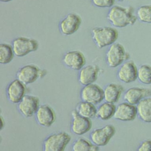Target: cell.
Instances as JSON below:
<instances>
[{
    "label": "cell",
    "mask_w": 151,
    "mask_h": 151,
    "mask_svg": "<svg viewBox=\"0 0 151 151\" xmlns=\"http://www.w3.org/2000/svg\"><path fill=\"white\" fill-rule=\"evenodd\" d=\"M103 91L105 101L115 104L120 99L124 88L121 85L110 83L105 87Z\"/></svg>",
    "instance_id": "cell-19"
},
{
    "label": "cell",
    "mask_w": 151,
    "mask_h": 151,
    "mask_svg": "<svg viewBox=\"0 0 151 151\" xmlns=\"http://www.w3.org/2000/svg\"><path fill=\"white\" fill-rule=\"evenodd\" d=\"M45 72L36 65L30 64L23 66L19 69L17 73V78L24 84H29L36 82L39 78L45 76Z\"/></svg>",
    "instance_id": "cell-6"
},
{
    "label": "cell",
    "mask_w": 151,
    "mask_h": 151,
    "mask_svg": "<svg viewBox=\"0 0 151 151\" xmlns=\"http://www.w3.org/2000/svg\"><path fill=\"white\" fill-rule=\"evenodd\" d=\"M138 68L132 60L124 62L120 66L117 72L118 79L124 83H130L137 79Z\"/></svg>",
    "instance_id": "cell-10"
},
{
    "label": "cell",
    "mask_w": 151,
    "mask_h": 151,
    "mask_svg": "<svg viewBox=\"0 0 151 151\" xmlns=\"http://www.w3.org/2000/svg\"><path fill=\"white\" fill-rule=\"evenodd\" d=\"M150 97H151V90L140 87L129 88L124 95L126 102L135 106L143 99Z\"/></svg>",
    "instance_id": "cell-16"
},
{
    "label": "cell",
    "mask_w": 151,
    "mask_h": 151,
    "mask_svg": "<svg viewBox=\"0 0 151 151\" xmlns=\"http://www.w3.org/2000/svg\"><path fill=\"white\" fill-rule=\"evenodd\" d=\"M91 36L97 47L102 49L116 43L119 37V32L114 27H96L92 29Z\"/></svg>",
    "instance_id": "cell-2"
},
{
    "label": "cell",
    "mask_w": 151,
    "mask_h": 151,
    "mask_svg": "<svg viewBox=\"0 0 151 151\" xmlns=\"http://www.w3.org/2000/svg\"><path fill=\"white\" fill-rule=\"evenodd\" d=\"M71 114L73 120L71 129L73 133L77 135H83L91 129L92 123L91 119L78 114L76 110L72 111Z\"/></svg>",
    "instance_id": "cell-14"
},
{
    "label": "cell",
    "mask_w": 151,
    "mask_h": 151,
    "mask_svg": "<svg viewBox=\"0 0 151 151\" xmlns=\"http://www.w3.org/2000/svg\"><path fill=\"white\" fill-rule=\"evenodd\" d=\"M13 0H0V1H1V2H10V1H12Z\"/></svg>",
    "instance_id": "cell-29"
},
{
    "label": "cell",
    "mask_w": 151,
    "mask_h": 151,
    "mask_svg": "<svg viewBox=\"0 0 151 151\" xmlns=\"http://www.w3.org/2000/svg\"><path fill=\"white\" fill-rule=\"evenodd\" d=\"M137 116V106L127 102H124L116 107L114 117L122 122L133 121Z\"/></svg>",
    "instance_id": "cell-12"
},
{
    "label": "cell",
    "mask_w": 151,
    "mask_h": 151,
    "mask_svg": "<svg viewBox=\"0 0 151 151\" xmlns=\"http://www.w3.org/2000/svg\"><path fill=\"white\" fill-rule=\"evenodd\" d=\"M138 20L143 23L151 24V5H143L137 9Z\"/></svg>",
    "instance_id": "cell-25"
},
{
    "label": "cell",
    "mask_w": 151,
    "mask_h": 151,
    "mask_svg": "<svg viewBox=\"0 0 151 151\" xmlns=\"http://www.w3.org/2000/svg\"><path fill=\"white\" fill-rule=\"evenodd\" d=\"M80 96L83 101L97 105L104 100V91L98 85L91 84L83 87Z\"/></svg>",
    "instance_id": "cell-9"
},
{
    "label": "cell",
    "mask_w": 151,
    "mask_h": 151,
    "mask_svg": "<svg viewBox=\"0 0 151 151\" xmlns=\"http://www.w3.org/2000/svg\"><path fill=\"white\" fill-rule=\"evenodd\" d=\"M99 68L94 65H89L83 67L78 73V81L82 85L93 83L98 79Z\"/></svg>",
    "instance_id": "cell-18"
},
{
    "label": "cell",
    "mask_w": 151,
    "mask_h": 151,
    "mask_svg": "<svg viewBox=\"0 0 151 151\" xmlns=\"http://www.w3.org/2000/svg\"><path fill=\"white\" fill-rule=\"evenodd\" d=\"M63 61L66 67L75 70H80L86 63L84 55L79 51L67 52L63 56Z\"/></svg>",
    "instance_id": "cell-13"
},
{
    "label": "cell",
    "mask_w": 151,
    "mask_h": 151,
    "mask_svg": "<svg viewBox=\"0 0 151 151\" xmlns=\"http://www.w3.org/2000/svg\"><path fill=\"white\" fill-rule=\"evenodd\" d=\"M116 107L114 104L106 101L97 109V116L102 121L109 120L114 117Z\"/></svg>",
    "instance_id": "cell-21"
},
{
    "label": "cell",
    "mask_w": 151,
    "mask_h": 151,
    "mask_svg": "<svg viewBox=\"0 0 151 151\" xmlns=\"http://www.w3.org/2000/svg\"><path fill=\"white\" fill-rule=\"evenodd\" d=\"M137 79L144 84H151V66L147 64L141 65L138 68Z\"/></svg>",
    "instance_id": "cell-26"
},
{
    "label": "cell",
    "mask_w": 151,
    "mask_h": 151,
    "mask_svg": "<svg viewBox=\"0 0 151 151\" xmlns=\"http://www.w3.org/2000/svg\"><path fill=\"white\" fill-rule=\"evenodd\" d=\"M71 137L65 132L52 134L47 138L43 144L45 151H63L71 140Z\"/></svg>",
    "instance_id": "cell-5"
},
{
    "label": "cell",
    "mask_w": 151,
    "mask_h": 151,
    "mask_svg": "<svg viewBox=\"0 0 151 151\" xmlns=\"http://www.w3.org/2000/svg\"><path fill=\"white\" fill-rule=\"evenodd\" d=\"M107 19L116 28H124L134 25L138 20L133 7L119 6H114L110 8L107 15Z\"/></svg>",
    "instance_id": "cell-1"
},
{
    "label": "cell",
    "mask_w": 151,
    "mask_h": 151,
    "mask_svg": "<svg viewBox=\"0 0 151 151\" xmlns=\"http://www.w3.org/2000/svg\"><path fill=\"white\" fill-rule=\"evenodd\" d=\"M129 57V54L126 52L124 46L116 42L108 49L106 53V62L109 67L114 68L128 60Z\"/></svg>",
    "instance_id": "cell-3"
},
{
    "label": "cell",
    "mask_w": 151,
    "mask_h": 151,
    "mask_svg": "<svg viewBox=\"0 0 151 151\" xmlns=\"http://www.w3.org/2000/svg\"><path fill=\"white\" fill-rule=\"evenodd\" d=\"M39 105V99L37 97L32 95H24L18 103V109L24 117H30L37 113Z\"/></svg>",
    "instance_id": "cell-11"
},
{
    "label": "cell",
    "mask_w": 151,
    "mask_h": 151,
    "mask_svg": "<svg viewBox=\"0 0 151 151\" xmlns=\"http://www.w3.org/2000/svg\"><path fill=\"white\" fill-rule=\"evenodd\" d=\"M82 22V18L79 15L75 13H70L60 22L59 29L63 35L70 36L79 29Z\"/></svg>",
    "instance_id": "cell-8"
},
{
    "label": "cell",
    "mask_w": 151,
    "mask_h": 151,
    "mask_svg": "<svg viewBox=\"0 0 151 151\" xmlns=\"http://www.w3.org/2000/svg\"><path fill=\"white\" fill-rule=\"evenodd\" d=\"M137 150L139 151H151V140L148 139L142 141Z\"/></svg>",
    "instance_id": "cell-28"
},
{
    "label": "cell",
    "mask_w": 151,
    "mask_h": 151,
    "mask_svg": "<svg viewBox=\"0 0 151 151\" xmlns=\"http://www.w3.org/2000/svg\"><path fill=\"white\" fill-rule=\"evenodd\" d=\"M72 149L74 151H97L99 147L87 139L80 138L75 141Z\"/></svg>",
    "instance_id": "cell-24"
},
{
    "label": "cell",
    "mask_w": 151,
    "mask_h": 151,
    "mask_svg": "<svg viewBox=\"0 0 151 151\" xmlns=\"http://www.w3.org/2000/svg\"><path fill=\"white\" fill-rule=\"evenodd\" d=\"M12 46L15 55L22 57L37 51L39 48V43L34 39L21 37L14 39Z\"/></svg>",
    "instance_id": "cell-4"
},
{
    "label": "cell",
    "mask_w": 151,
    "mask_h": 151,
    "mask_svg": "<svg viewBox=\"0 0 151 151\" xmlns=\"http://www.w3.org/2000/svg\"><path fill=\"white\" fill-rule=\"evenodd\" d=\"M137 115L146 123H151V97L145 98L137 105Z\"/></svg>",
    "instance_id": "cell-20"
},
{
    "label": "cell",
    "mask_w": 151,
    "mask_h": 151,
    "mask_svg": "<svg viewBox=\"0 0 151 151\" xmlns=\"http://www.w3.org/2000/svg\"><path fill=\"white\" fill-rule=\"evenodd\" d=\"M115 132V128L113 125L107 124L93 130L91 133L90 138L94 145L99 147L104 146L108 144Z\"/></svg>",
    "instance_id": "cell-7"
},
{
    "label": "cell",
    "mask_w": 151,
    "mask_h": 151,
    "mask_svg": "<svg viewBox=\"0 0 151 151\" xmlns=\"http://www.w3.org/2000/svg\"><path fill=\"white\" fill-rule=\"evenodd\" d=\"M38 123L45 127L51 126L55 120V114L53 109L47 105L40 106L36 113Z\"/></svg>",
    "instance_id": "cell-17"
},
{
    "label": "cell",
    "mask_w": 151,
    "mask_h": 151,
    "mask_svg": "<svg viewBox=\"0 0 151 151\" xmlns=\"http://www.w3.org/2000/svg\"><path fill=\"white\" fill-rule=\"evenodd\" d=\"M25 85L18 80H13L7 88L6 93L8 99L13 103H18L25 95Z\"/></svg>",
    "instance_id": "cell-15"
},
{
    "label": "cell",
    "mask_w": 151,
    "mask_h": 151,
    "mask_svg": "<svg viewBox=\"0 0 151 151\" xmlns=\"http://www.w3.org/2000/svg\"><path fill=\"white\" fill-rule=\"evenodd\" d=\"M76 110L78 114L88 119H92L97 116V109L94 104L86 101L80 102Z\"/></svg>",
    "instance_id": "cell-22"
},
{
    "label": "cell",
    "mask_w": 151,
    "mask_h": 151,
    "mask_svg": "<svg viewBox=\"0 0 151 151\" xmlns=\"http://www.w3.org/2000/svg\"><path fill=\"white\" fill-rule=\"evenodd\" d=\"M116 0H91L95 6L100 8H111L114 6Z\"/></svg>",
    "instance_id": "cell-27"
},
{
    "label": "cell",
    "mask_w": 151,
    "mask_h": 151,
    "mask_svg": "<svg viewBox=\"0 0 151 151\" xmlns=\"http://www.w3.org/2000/svg\"><path fill=\"white\" fill-rule=\"evenodd\" d=\"M15 54L12 46L3 43L0 45V63L6 64L10 63L14 59Z\"/></svg>",
    "instance_id": "cell-23"
},
{
    "label": "cell",
    "mask_w": 151,
    "mask_h": 151,
    "mask_svg": "<svg viewBox=\"0 0 151 151\" xmlns=\"http://www.w3.org/2000/svg\"><path fill=\"white\" fill-rule=\"evenodd\" d=\"M116 1H119V2H122V1H123L124 0H116Z\"/></svg>",
    "instance_id": "cell-30"
}]
</instances>
